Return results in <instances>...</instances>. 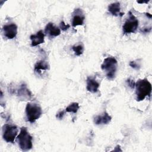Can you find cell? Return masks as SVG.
<instances>
[{
  "instance_id": "obj_1",
  "label": "cell",
  "mask_w": 152,
  "mask_h": 152,
  "mask_svg": "<svg viewBox=\"0 0 152 152\" xmlns=\"http://www.w3.org/2000/svg\"><path fill=\"white\" fill-rule=\"evenodd\" d=\"M136 100L138 102L143 100L147 96L150 97L151 84L147 78L140 79L135 83Z\"/></svg>"
},
{
  "instance_id": "obj_2",
  "label": "cell",
  "mask_w": 152,
  "mask_h": 152,
  "mask_svg": "<svg viewBox=\"0 0 152 152\" xmlns=\"http://www.w3.org/2000/svg\"><path fill=\"white\" fill-rule=\"evenodd\" d=\"M33 137L29 134L27 128L23 126L20 129V132L17 137V141L21 150L24 151H28L33 147Z\"/></svg>"
},
{
  "instance_id": "obj_3",
  "label": "cell",
  "mask_w": 152,
  "mask_h": 152,
  "mask_svg": "<svg viewBox=\"0 0 152 152\" xmlns=\"http://www.w3.org/2000/svg\"><path fill=\"white\" fill-rule=\"evenodd\" d=\"M118 68V61L114 57L105 58L101 65V69L105 72L108 80H113L115 77Z\"/></svg>"
},
{
  "instance_id": "obj_4",
  "label": "cell",
  "mask_w": 152,
  "mask_h": 152,
  "mask_svg": "<svg viewBox=\"0 0 152 152\" xmlns=\"http://www.w3.org/2000/svg\"><path fill=\"white\" fill-rule=\"evenodd\" d=\"M26 114L27 121L30 123H34L42 114V109L39 104L28 102L26 107Z\"/></svg>"
},
{
  "instance_id": "obj_5",
  "label": "cell",
  "mask_w": 152,
  "mask_h": 152,
  "mask_svg": "<svg viewBox=\"0 0 152 152\" xmlns=\"http://www.w3.org/2000/svg\"><path fill=\"white\" fill-rule=\"evenodd\" d=\"M138 25V20L131 11H129L128 17L122 26L123 33L124 34L134 33L137 30Z\"/></svg>"
},
{
  "instance_id": "obj_6",
  "label": "cell",
  "mask_w": 152,
  "mask_h": 152,
  "mask_svg": "<svg viewBox=\"0 0 152 152\" xmlns=\"http://www.w3.org/2000/svg\"><path fill=\"white\" fill-rule=\"evenodd\" d=\"M18 132L16 125L6 124L2 126V138L7 142L13 143Z\"/></svg>"
},
{
  "instance_id": "obj_7",
  "label": "cell",
  "mask_w": 152,
  "mask_h": 152,
  "mask_svg": "<svg viewBox=\"0 0 152 152\" xmlns=\"http://www.w3.org/2000/svg\"><path fill=\"white\" fill-rule=\"evenodd\" d=\"M17 95L19 100L21 101L31 100L33 98V94L24 83H23L20 85V87L17 90Z\"/></svg>"
},
{
  "instance_id": "obj_8",
  "label": "cell",
  "mask_w": 152,
  "mask_h": 152,
  "mask_svg": "<svg viewBox=\"0 0 152 152\" xmlns=\"http://www.w3.org/2000/svg\"><path fill=\"white\" fill-rule=\"evenodd\" d=\"M18 27L15 23L6 24L2 27L4 35L8 39H12L15 38L17 34Z\"/></svg>"
},
{
  "instance_id": "obj_9",
  "label": "cell",
  "mask_w": 152,
  "mask_h": 152,
  "mask_svg": "<svg viewBox=\"0 0 152 152\" xmlns=\"http://www.w3.org/2000/svg\"><path fill=\"white\" fill-rule=\"evenodd\" d=\"M85 20V16L83 14V11L80 8H77L72 13V26L73 27H75L78 26H83Z\"/></svg>"
},
{
  "instance_id": "obj_10",
  "label": "cell",
  "mask_w": 152,
  "mask_h": 152,
  "mask_svg": "<svg viewBox=\"0 0 152 152\" xmlns=\"http://www.w3.org/2000/svg\"><path fill=\"white\" fill-rule=\"evenodd\" d=\"M45 33L49 38H53L61 34V29L55 26L53 23H49L46 24L45 28Z\"/></svg>"
},
{
  "instance_id": "obj_11",
  "label": "cell",
  "mask_w": 152,
  "mask_h": 152,
  "mask_svg": "<svg viewBox=\"0 0 152 152\" xmlns=\"http://www.w3.org/2000/svg\"><path fill=\"white\" fill-rule=\"evenodd\" d=\"M112 117L107 113L104 112L102 115H97L93 119V122L96 125H106L110 122Z\"/></svg>"
},
{
  "instance_id": "obj_12",
  "label": "cell",
  "mask_w": 152,
  "mask_h": 152,
  "mask_svg": "<svg viewBox=\"0 0 152 152\" xmlns=\"http://www.w3.org/2000/svg\"><path fill=\"white\" fill-rule=\"evenodd\" d=\"M31 41V46H36L40 44L43 43L45 42V34L42 30L36 33V34H31L30 36Z\"/></svg>"
},
{
  "instance_id": "obj_13",
  "label": "cell",
  "mask_w": 152,
  "mask_h": 152,
  "mask_svg": "<svg viewBox=\"0 0 152 152\" xmlns=\"http://www.w3.org/2000/svg\"><path fill=\"white\" fill-rule=\"evenodd\" d=\"M86 88L89 92L92 93H96L98 91L99 88L100 87V84L94 78L88 77L86 80Z\"/></svg>"
},
{
  "instance_id": "obj_14",
  "label": "cell",
  "mask_w": 152,
  "mask_h": 152,
  "mask_svg": "<svg viewBox=\"0 0 152 152\" xmlns=\"http://www.w3.org/2000/svg\"><path fill=\"white\" fill-rule=\"evenodd\" d=\"M107 10L113 16L122 17L124 14V13L121 12V5L118 2L110 4L108 6Z\"/></svg>"
},
{
  "instance_id": "obj_15",
  "label": "cell",
  "mask_w": 152,
  "mask_h": 152,
  "mask_svg": "<svg viewBox=\"0 0 152 152\" xmlns=\"http://www.w3.org/2000/svg\"><path fill=\"white\" fill-rule=\"evenodd\" d=\"M50 69L49 64L48 62L45 61H37L35 64L34 66V71L36 72H40L42 70H49Z\"/></svg>"
},
{
  "instance_id": "obj_16",
  "label": "cell",
  "mask_w": 152,
  "mask_h": 152,
  "mask_svg": "<svg viewBox=\"0 0 152 152\" xmlns=\"http://www.w3.org/2000/svg\"><path fill=\"white\" fill-rule=\"evenodd\" d=\"M80 108L79 104L77 102H73L69 104L65 109L66 112L76 113Z\"/></svg>"
},
{
  "instance_id": "obj_17",
  "label": "cell",
  "mask_w": 152,
  "mask_h": 152,
  "mask_svg": "<svg viewBox=\"0 0 152 152\" xmlns=\"http://www.w3.org/2000/svg\"><path fill=\"white\" fill-rule=\"evenodd\" d=\"M72 49L74 51V52L76 56H80L81 55H82L83 53L84 48V45L82 43H81V44H78L77 45H75L72 46Z\"/></svg>"
},
{
  "instance_id": "obj_18",
  "label": "cell",
  "mask_w": 152,
  "mask_h": 152,
  "mask_svg": "<svg viewBox=\"0 0 152 152\" xmlns=\"http://www.w3.org/2000/svg\"><path fill=\"white\" fill-rule=\"evenodd\" d=\"M129 66L135 70H139L141 68V64L138 61H133L129 62Z\"/></svg>"
},
{
  "instance_id": "obj_19",
  "label": "cell",
  "mask_w": 152,
  "mask_h": 152,
  "mask_svg": "<svg viewBox=\"0 0 152 152\" xmlns=\"http://www.w3.org/2000/svg\"><path fill=\"white\" fill-rule=\"evenodd\" d=\"M59 27H60V29H61L62 31H66L70 27V25L66 24L64 23V21H62L59 24Z\"/></svg>"
},
{
  "instance_id": "obj_20",
  "label": "cell",
  "mask_w": 152,
  "mask_h": 152,
  "mask_svg": "<svg viewBox=\"0 0 152 152\" xmlns=\"http://www.w3.org/2000/svg\"><path fill=\"white\" fill-rule=\"evenodd\" d=\"M126 83L127 84V85L131 88H135V83L134 82V81L131 78H128L126 81Z\"/></svg>"
},
{
  "instance_id": "obj_21",
  "label": "cell",
  "mask_w": 152,
  "mask_h": 152,
  "mask_svg": "<svg viewBox=\"0 0 152 152\" xmlns=\"http://www.w3.org/2000/svg\"><path fill=\"white\" fill-rule=\"evenodd\" d=\"M66 111H64V110H61V111H59V112H58L56 115V118L59 120L62 119L64 115H65V113Z\"/></svg>"
},
{
  "instance_id": "obj_22",
  "label": "cell",
  "mask_w": 152,
  "mask_h": 152,
  "mask_svg": "<svg viewBox=\"0 0 152 152\" xmlns=\"http://www.w3.org/2000/svg\"><path fill=\"white\" fill-rule=\"evenodd\" d=\"M146 15H147V16L148 15V16L149 17V18H151V15L150 14H149V13H146Z\"/></svg>"
}]
</instances>
